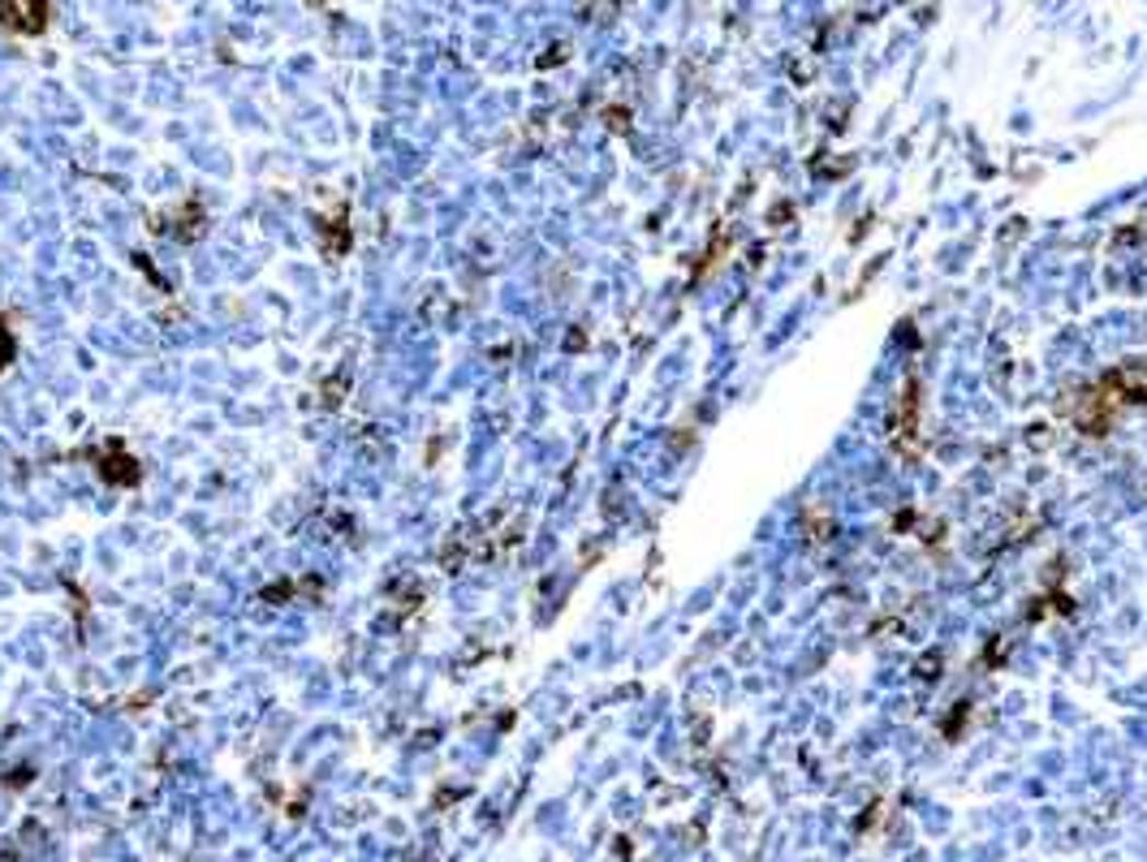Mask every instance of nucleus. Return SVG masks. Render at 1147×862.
I'll list each match as a JSON object with an SVG mask.
<instances>
[{"label":"nucleus","instance_id":"obj_1","mask_svg":"<svg viewBox=\"0 0 1147 862\" xmlns=\"http://www.w3.org/2000/svg\"><path fill=\"white\" fill-rule=\"evenodd\" d=\"M1104 393L1109 397H1096L1091 393V401H1100V415L1109 410V401L1117 406V401H1147V362H1122L1117 371H1109L1104 375Z\"/></svg>","mask_w":1147,"mask_h":862},{"label":"nucleus","instance_id":"obj_2","mask_svg":"<svg viewBox=\"0 0 1147 862\" xmlns=\"http://www.w3.org/2000/svg\"><path fill=\"white\" fill-rule=\"evenodd\" d=\"M13 362V337H9V328L0 324V366H9Z\"/></svg>","mask_w":1147,"mask_h":862}]
</instances>
